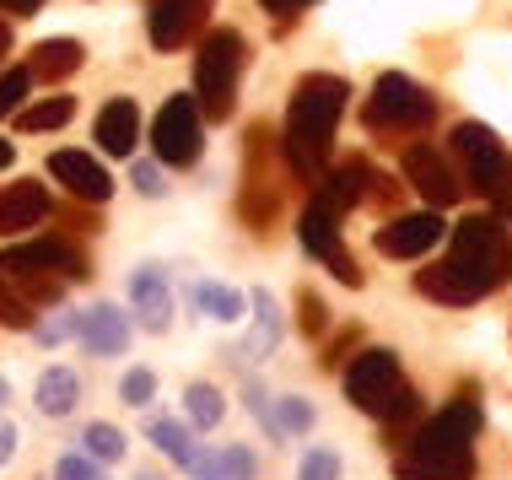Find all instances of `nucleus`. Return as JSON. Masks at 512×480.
<instances>
[{"label": "nucleus", "mask_w": 512, "mask_h": 480, "mask_svg": "<svg viewBox=\"0 0 512 480\" xmlns=\"http://www.w3.org/2000/svg\"><path fill=\"white\" fill-rule=\"evenodd\" d=\"M345 98H351V87L329 71L302 76L297 92H292V108H286V125H281V157L292 162V173L308 178V184H318V178L329 173V141H335V130H340Z\"/></svg>", "instance_id": "nucleus-1"}, {"label": "nucleus", "mask_w": 512, "mask_h": 480, "mask_svg": "<svg viewBox=\"0 0 512 480\" xmlns=\"http://www.w3.org/2000/svg\"><path fill=\"white\" fill-rule=\"evenodd\" d=\"M345 400H351L362 416H372L389 443H405V437L426 421V400L421 389L405 383V367H399V351L389 346H367L356 351V362L345 367Z\"/></svg>", "instance_id": "nucleus-2"}, {"label": "nucleus", "mask_w": 512, "mask_h": 480, "mask_svg": "<svg viewBox=\"0 0 512 480\" xmlns=\"http://www.w3.org/2000/svg\"><path fill=\"white\" fill-rule=\"evenodd\" d=\"M448 265H459L491 297L512 276V238L496 216H459V227H448Z\"/></svg>", "instance_id": "nucleus-3"}, {"label": "nucleus", "mask_w": 512, "mask_h": 480, "mask_svg": "<svg viewBox=\"0 0 512 480\" xmlns=\"http://www.w3.org/2000/svg\"><path fill=\"white\" fill-rule=\"evenodd\" d=\"M243 60H248V44L238 27H211L200 38V54H195V103L205 119H227L232 114V92H238V76H243Z\"/></svg>", "instance_id": "nucleus-4"}, {"label": "nucleus", "mask_w": 512, "mask_h": 480, "mask_svg": "<svg viewBox=\"0 0 512 480\" xmlns=\"http://www.w3.org/2000/svg\"><path fill=\"white\" fill-rule=\"evenodd\" d=\"M448 141H453V152H459V162H464L469 184H475L502 216H512V157H507V146L496 141L486 125H475V119L453 125Z\"/></svg>", "instance_id": "nucleus-5"}, {"label": "nucleus", "mask_w": 512, "mask_h": 480, "mask_svg": "<svg viewBox=\"0 0 512 480\" xmlns=\"http://www.w3.org/2000/svg\"><path fill=\"white\" fill-rule=\"evenodd\" d=\"M480 427H486L480 400H448L437 416H426L421 427L399 443V454H475Z\"/></svg>", "instance_id": "nucleus-6"}, {"label": "nucleus", "mask_w": 512, "mask_h": 480, "mask_svg": "<svg viewBox=\"0 0 512 480\" xmlns=\"http://www.w3.org/2000/svg\"><path fill=\"white\" fill-rule=\"evenodd\" d=\"M432 114H437V98L399 71L378 76V87L367 98V130H421L432 125Z\"/></svg>", "instance_id": "nucleus-7"}, {"label": "nucleus", "mask_w": 512, "mask_h": 480, "mask_svg": "<svg viewBox=\"0 0 512 480\" xmlns=\"http://www.w3.org/2000/svg\"><path fill=\"white\" fill-rule=\"evenodd\" d=\"M345 216L335 211V205H324V200H308V211H302V222H297V238H302V249H308L318 265H329V276H335L340 286H362V270H356V259L351 249H345V232H340Z\"/></svg>", "instance_id": "nucleus-8"}, {"label": "nucleus", "mask_w": 512, "mask_h": 480, "mask_svg": "<svg viewBox=\"0 0 512 480\" xmlns=\"http://www.w3.org/2000/svg\"><path fill=\"white\" fill-rule=\"evenodd\" d=\"M200 103L189 98V92H178L157 108V119H151V152H157L162 168H189V162H200Z\"/></svg>", "instance_id": "nucleus-9"}, {"label": "nucleus", "mask_w": 512, "mask_h": 480, "mask_svg": "<svg viewBox=\"0 0 512 480\" xmlns=\"http://www.w3.org/2000/svg\"><path fill=\"white\" fill-rule=\"evenodd\" d=\"M399 173H405V184L410 189H421L426 200H432V211H448L453 200H459V173H453V162H448V152L442 146H432V141H415V146H405V157H399Z\"/></svg>", "instance_id": "nucleus-10"}, {"label": "nucleus", "mask_w": 512, "mask_h": 480, "mask_svg": "<svg viewBox=\"0 0 512 480\" xmlns=\"http://www.w3.org/2000/svg\"><path fill=\"white\" fill-rule=\"evenodd\" d=\"M0 270H44L60 281H87L92 265L71 238H27L17 249H0Z\"/></svg>", "instance_id": "nucleus-11"}, {"label": "nucleus", "mask_w": 512, "mask_h": 480, "mask_svg": "<svg viewBox=\"0 0 512 480\" xmlns=\"http://www.w3.org/2000/svg\"><path fill=\"white\" fill-rule=\"evenodd\" d=\"M211 6H216V0H151V11H146V38H151V49H157V54H173V49H184L189 38H200V27H205V17H211Z\"/></svg>", "instance_id": "nucleus-12"}, {"label": "nucleus", "mask_w": 512, "mask_h": 480, "mask_svg": "<svg viewBox=\"0 0 512 480\" xmlns=\"http://www.w3.org/2000/svg\"><path fill=\"white\" fill-rule=\"evenodd\" d=\"M448 238V222H442V211H410V216H394L389 227H378V254L389 259H421L432 254L437 243Z\"/></svg>", "instance_id": "nucleus-13"}, {"label": "nucleus", "mask_w": 512, "mask_h": 480, "mask_svg": "<svg viewBox=\"0 0 512 480\" xmlns=\"http://www.w3.org/2000/svg\"><path fill=\"white\" fill-rule=\"evenodd\" d=\"M130 335H135L130 313L114 303H92L76 313V340L87 346V356H124L130 351Z\"/></svg>", "instance_id": "nucleus-14"}, {"label": "nucleus", "mask_w": 512, "mask_h": 480, "mask_svg": "<svg viewBox=\"0 0 512 480\" xmlns=\"http://www.w3.org/2000/svg\"><path fill=\"white\" fill-rule=\"evenodd\" d=\"M130 308L135 319H141V329H151V335H162V329L173 324V281L162 265H141L130 276Z\"/></svg>", "instance_id": "nucleus-15"}, {"label": "nucleus", "mask_w": 512, "mask_h": 480, "mask_svg": "<svg viewBox=\"0 0 512 480\" xmlns=\"http://www.w3.org/2000/svg\"><path fill=\"white\" fill-rule=\"evenodd\" d=\"M49 173L60 178L65 189H71V200L81 205H103L108 195H114V178H108V168L98 157H87V152H54L49 157Z\"/></svg>", "instance_id": "nucleus-16"}, {"label": "nucleus", "mask_w": 512, "mask_h": 480, "mask_svg": "<svg viewBox=\"0 0 512 480\" xmlns=\"http://www.w3.org/2000/svg\"><path fill=\"white\" fill-rule=\"evenodd\" d=\"M44 216H49V189L38 178H17V184L0 189V238L38 227Z\"/></svg>", "instance_id": "nucleus-17"}, {"label": "nucleus", "mask_w": 512, "mask_h": 480, "mask_svg": "<svg viewBox=\"0 0 512 480\" xmlns=\"http://www.w3.org/2000/svg\"><path fill=\"white\" fill-rule=\"evenodd\" d=\"M372 184H378V173L367 168V157H345L340 168H329L324 178H318V200L335 205V211L345 216L351 205H362L372 195Z\"/></svg>", "instance_id": "nucleus-18"}, {"label": "nucleus", "mask_w": 512, "mask_h": 480, "mask_svg": "<svg viewBox=\"0 0 512 480\" xmlns=\"http://www.w3.org/2000/svg\"><path fill=\"white\" fill-rule=\"evenodd\" d=\"M415 292L432 297V303H442V308H469V303H480V297H486L459 265H448V259H437V265L415 270Z\"/></svg>", "instance_id": "nucleus-19"}, {"label": "nucleus", "mask_w": 512, "mask_h": 480, "mask_svg": "<svg viewBox=\"0 0 512 480\" xmlns=\"http://www.w3.org/2000/svg\"><path fill=\"white\" fill-rule=\"evenodd\" d=\"M248 308H254V313H248L254 329L243 335V346L232 356H238V362H270V351L281 346V308H275L270 292H254V297H248Z\"/></svg>", "instance_id": "nucleus-20"}, {"label": "nucleus", "mask_w": 512, "mask_h": 480, "mask_svg": "<svg viewBox=\"0 0 512 480\" xmlns=\"http://www.w3.org/2000/svg\"><path fill=\"white\" fill-rule=\"evenodd\" d=\"M135 141H141V108L130 98H108L98 114V146L108 157H130Z\"/></svg>", "instance_id": "nucleus-21"}, {"label": "nucleus", "mask_w": 512, "mask_h": 480, "mask_svg": "<svg viewBox=\"0 0 512 480\" xmlns=\"http://www.w3.org/2000/svg\"><path fill=\"white\" fill-rule=\"evenodd\" d=\"M394 480H475V454H399Z\"/></svg>", "instance_id": "nucleus-22"}, {"label": "nucleus", "mask_w": 512, "mask_h": 480, "mask_svg": "<svg viewBox=\"0 0 512 480\" xmlns=\"http://www.w3.org/2000/svg\"><path fill=\"white\" fill-rule=\"evenodd\" d=\"M81 49L76 38H44L33 54H27V76L33 81H65V76H76L81 71Z\"/></svg>", "instance_id": "nucleus-23"}, {"label": "nucleus", "mask_w": 512, "mask_h": 480, "mask_svg": "<svg viewBox=\"0 0 512 480\" xmlns=\"http://www.w3.org/2000/svg\"><path fill=\"white\" fill-rule=\"evenodd\" d=\"M33 405L54 421L71 416V410L81 405V378L71 373V367H44V378H38V389H33Z\"/></svg>", "instance_id": "nucleus-24"}, {"label": "nucleus", "mask_w": 512, "mask_h": 480, "mask_svg": "<svg viewBox=\"0 0 512 480\" xmlns=\"http://www.w3.org/2000/svg\"><path fill=\"white\" fill-rule=\"evenodd\" d=\"M189 303H195V313H205V319H216V324H238L248 297L232 292V286H221V281H195L189 286Z\"/></svg>", "instance_id": "nucleus-25"}, {"label": "nucleus", "mask_w": 512, "mask_h": 480, "mask_svg": "<svg viewBox=\"0 0 512 480\" xmlns=\"http://www.w3.org/2000/svg\"><path fill=\"white\" fill-rule=\"evenodd\" d=\"M221 416H227L221 389H216V383H205V378H195L184 389V421H189V432H216Z\"/></svg>", "instance_id": "nucleus-26"}, {"label": "nucleus", "mask_w": 512, "mask_h": 480, "mask_svg": "<svg viewBox=\"0 0 512 480\" xmlns=\"http://www.w3.org/2000/svg\"><path fill=\"white\" fill-rule=\"evenodd\" d=\"M146 437L157 443V454L168 459V464H178V470H189L195 464V454H200V443H195V432H189V421H151L146 427Z\"/></svg>", "instance_id": "nucleus-27"}, {"label": "nucleus", "mask_w": 512, "mask_h": 480, "mask_svg": "<svg viewBox=\"0 0 512 480\" xmlns=\"http://www.w3.org/2000/svg\"><path fill=\"white\" fill-rule=\"evenodd\" d=\"M81 454L92 464H119L130 454V437H124L114 421H87V427H81Z\"/></svg>", "instance_id": "nucleus-28"}, {"label": "nucleus", "mask_w": 512, "mask_h": 480, "mask_svg": "<svg viewBox=\"0 0 512 480\" xmlns=\"http://www.w3.org/2000/svg\"><path fill=\"white\" fill-rule=\"evenodd\" d=\"M318 421L313 400H302V394H275V437L281 443H297V437H308Z\"/></svg>", "instance_id": "nucleus-29"}, {"label": "nucleus", "mask_w": 512, "mask_h": 480, "mask_svg": "<svg viewBox=\"0 0 512 480\" xmlns=\"http://www.w3.org/2000/svg\"><path fill=\"white\" fill-rule=\"evenodd\" d=\"M76 119V98H44V103H27L17 108V130L27 135H44V130H60Z\"/></svg>", "instance_id": "nucleus-30"}, {"label": "nucleus", "mask_w": 512, "mask_h": 480, "mask_svg": "<svg viewBox=\"0 0 512 480\" xmlns=\"http://www.w3.org/2000/svg\"><path fill=\"white\" fill-rule=\"evenodd\" d=\"M0 324H6V329H33L38 324V308L27 303V297L6 276H0Z\"/></svg>", "instance_id": "nucleus-31"}, {"label": "nucleus", "mask_w": 512, "mask_h": 480, "mask_svg": "<svg viewBox=\"0 0 512 480\" xmlns=\"http://www.w3.org/2000/svg\"><path fill=\"white\" fill-rule=\"evenodd\" d=\"M119 400L130 410H146L157 400V373H151V367H130V373L119 378Z\"/></svg>", "instance_id": "nucleus-32"}, {"label": "nucleus", "mask_w": 512, "mask_h": 480, "mask_svg": "<svg viewBox=\"0 0 512 480\" xmlns=\"http://www.w3.org/2000/svg\"><path fill=\"white\" fill-rule=\"evenodd\" d=\"M243 405H248V416H254L259 427H265L270 443H281V437H275V394H270L259 378H248V383H243Z\"/></svg>", "instance_id": "nucleus-33"}, {"label": "nucleus", "mask_w": 512, "mask_h": 480, "mask_svg": "<svg viewBox=\"0 0 512 480\" xmlns=\"http://www.w3.org/2000/svg\"><path fill=\"white\" fill-rule=\"evenodd\" d=\"M297 329H302L308 340H324V329H329L324 297H318L313 286H302V292H297Z\"/></svg>", "instance_id": "nucleus-34"}, {"label": "nucleus", "mask_w": 512, "mask_h": 480, "mask_svg": "<svg viewBox=\"0 0 512 480\" xmlns=\"http://www.w3.org/2000/svg\"><path fill=\"white\" fill-rule=\"evenodd\" d=\"M340 454L335 448H308V454H302V464H297V480H340Z\"/></svg>", "instance_id": "nucleus-35"}, {"label": "nucleus", "mask_w": 512, "mask_h": 480, "mask_svg": "<svg viewBox=\"0 0 512 480\" xmlns=\"http://www.w3.org/2000/svg\"><path fill=\"white\" fill-rule=\"evenodd\" d=\"M33 92V76H27V65H17V71L0 76V119H11L22 108V98Z\"/></svg>", "instance_id": "nucleus-36"}, {"label": "nucleus", "mask_w": 512, "mask_h": 480, "mask_svg": "<svg viewBox=\"0 0 512 480\" xmlns=\"http://www.w3.org/2000/svg\"><path fill=\"white\" fill-rule=\"evenodd\" d=\"M216 464H221V475H227V480H254V475H259V459L248 454L243 443H227V448L216 454Z\"/></svg>", "instance_id": "nucleus-37"}, {"label": "nucleus", "mask_w": 512, "mask_h": 480, "mask_svg": "<svg viewBox=\"0 0 512 480\" xmlns=\"http://www.w3.org/2000/svg\"><path fill=\"white\" fill-rule=\"evenodd\" d=\"M130 184L141 189L146 200L168 195V178H162V168H157V162H135V168H130Z\"/></svg>", "instance_id": "nucleus-38"}, {"label": "nucleus", "mask_w": 512, "mask_h": 480, "mask_svg": "<svg viewBox=\"0 0 512 480\" xmlns=\"http://www.w3.org/2000/svg\"><path fill=\"white\" fill-rule=\"evenodd\" d=\"M54 480H98V464L87 454H60L54 459Z\"/></svg>", "instance_id": "nucleus-39"}, {"label": "nucleus", "mask_w": 512, "mask_h": 480, "mask_svg": "<svg viewBox=\"0 0 512 480\" xmlns=\"http://www.w3.org/2000/svg\"><path fill=\"white\" fill-rule=\"evenodd\" d=\"M33 335L44 340V346H60V340L76 335V313H60V319H49V324H33Z\"/></svg>", "instance_id": "nucleus-40"}, {"label": "nucleus", "mask_w": 512, "mask_h": 480, "mask_svg": "<svg viewBox=\"0 0 512 480\" xmlns=\"http://www.w3.org/2000/svg\"><path fill=\"white\" fill-rule=\"evenodd\" d=\"M189 475H195V480H227V475H221V464H216L211 448H200V454H195V464H189Z\"/></svg>", "instance_id": "nucleus-41"}, {"label": "nucleus", "mask_w": 512, "mask_h": 480, "mask_svg": "<svg viewBox=\"0 0 512 480\" xmlns=\"http://www.w3.org/2000/svg\"><path fill=\"white\" fill-rule=\"evenodd\" d=\"M259 6H265L270 17H297V11H308L313 0H259Z\"/></svg>", "instance_id": "nucleus-42"}, {"label": "nucleus", "mask_w": 512, "mask_h": 480, "mask_svg": "<svg viewBox=\"0 0 512 480\" xmlns=\"http://www.w3.org/2000/svg\"><path fill=\"white\" fill-rule=\"evenodd\" d=\"M11 454H17V427H11V421H0V470L11 464Z\"/></svg>", "instance_id": "nucleus-43"}, {"label": "nucleus", "mask_w": 512, "mask_h": 480, "mask_svg": "<svg viewBox=\"0 0 512 480\" xmlns=\"http://www.w3.org/2000/svg\"><path fill=\"white\" fill-rule=\"evenodd\" d=\"M44 0H0V11H17V17H33Z\"/></svg>", "instance_id": "nucleus-44"}, {"label": "nucleus", "mask_w": 512, "mask_h": 480, "mask_svg": "<svg viewBox=\"0 0 512 480\" xmlns=\"http://www.w3.org/2000/svg\"><path fill=\"white\" fill-rule=\"evenodd\" d=\"M6 54H11V27L0 22V65H6Z\"/></svg>", "instance_id": "nucleus-45"}, {"label": "nucleus", "mask_w": 512, "mask_h": 480, "mask_svg": "<svg viewBox=\"0 0 512 480\" xmlns=\"http://www.w3.org/2000/svg\"><path fill=\"white\" fill-rule=\"evenodd\" d=\"M11 157H17V152H11V141H0V168H11Z\"/></svg>", "instance_id": "nucleus-46"}, {"label": "nucleus", "mask_w": 512, "mask_h": 480, "mask_svg": "<svg viewBox=\"0 0 512 480\" xmlns=\"http://www.w3.org/2000/svg\"><path fill=\"white\" fill-rule=\"evenodd\" d=\"M6 400H11V383H6V378H0V405H6Z\"/></svg>", "instance_id": "nucleus-47"}, {"label": "nucleus", "mask_w": 512, "mask_h": 480, "mask_svg": "<svg viewBox=\"0 0 512 480\" xmlns=\"http://www.w3.org/2000/svg\"><path fill=\"white\" fill-rule=\"evenodd\" d=\"M135 480H168V475H157V470H141V475H135Z\"/></svg>", "instance_id": "nucleus-48"}]
</instances>
